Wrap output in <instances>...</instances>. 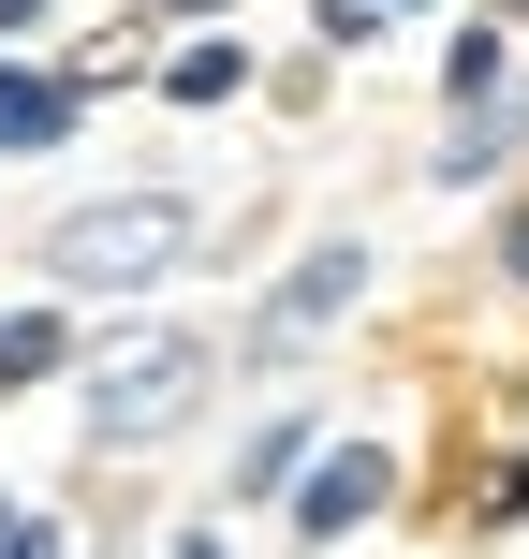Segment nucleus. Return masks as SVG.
Here are the masks:
<instances>
[{"instance_id": "17", "label": "nucleus", "mask_w": 529, "mask_h": 559, "mask_svg": "<svg viewBox=\"0 0 529 559\" xmlns=\"http://www.w3.org/2000/svg\"><path fill=\"white\" fill-rule=\"evenodd\" d=\"M177 559H236V545H221V531H206V515H192V531H177Z\"/></svg>"}, {"instance_id": "4", "label": "nucleus", "mask_w": 529, "mask_h": 559, "mask_svg": "<svg viewBox=\"0 0 529 559\" xmlns=\"http://www.w3.org/2000/svg\"><path fill=\"white\" fill-rule=\"evenodd\" d=\"M383 501H397V442H309V456H294V486H279L294 545H338V531H368Z\"/></svg>"}, {"instance_id": "2", "label": "nucleus", "mask_w": 529, "mask_h": 559, "mask_svg": "<svg viewBox=\"0 0 529 559\" xmlns=\"http://www.w3.org/2000/svg\"><path fill=\"white\" fill-rule=\"evenodd\" d=\"M221 383H236V368H221L206 324H147V338H118V354H88L74 427H88V456H147V442H177Z\"/></svg>"}, {"instance_id": "15", "label": "nucleus", "mask_w": 529, "mask_h": 559, "mask_svg": "<svg viewBox=\"0 0 529 559\" xmlns=\"http://www.w3.org/2000/svg\"><path fill=\"white\" fill-rule=\"evenodd\" d=\"M59 15V0H0V45H29V29H45Z\"/></svg>"}, {"instance_id": "14", "label": "nucleus", "mask_w": 529, "mask_h": 559, "mask_svg": "<svg viewBox=\"0 0 529 559\" xmlns=\"http://www.w3.org/2000/svg\"><path fill=\"white\" fill-rule=\"evenodd\" d=\"M501 280L529 295V206H501Z\"/></svg>"}, {"instance_id": "5", "label": "nucleus", "mask_w": 529, "mask_h": 559, "mask_svg": "<svg viewBox=\"0 0 529 559\" xmlns=\"http://www.w3.org/2000/svg\"><path fill=\"white\" fill-rule=\"evenodd\" d=\"M104 104V88L74 74V59H0V163H45V147H74V118Z\"/></svg>"}, {"instance_id": "10", "label": "nucleus", "mask_w": 529, "mask_h": 559, "mask_svg": "<svg viewBox=\"0 0 529 559\" xmlns=\"http://www.w3.org/2000/svg\"><path fill=\"white\" fill-rule=\"evenodd\" d=\"M471 88H515V29H501V15H471V29L442 45V104H471Z\"/></svg>"}, {"instance_id": "13", "label": "nucleus", "mask_w": 529, "mask_h": 559, "mask_svg": "<svg viewBox=\"0 0 529 559\" xmlns=\"http://www.w3.org/2000/svg\"><path fill=\"white\" fill-rule=\"evenodd\" d=\"M0 559H59V515H29V501H0Z\"/></svg>"}, {"instance_id": "12", "label": "nucleus", "mask_w": 529, "mask_h": 559, "mask_svg": "<svg viewBox=\"0 0 529 559\" xmlns=\"http://www.w3.org/2000/svg\"><path fill=\"white\" fill-rule=\"evenodd\" d=\"M485 531H529V456H501V472H485Z\"/></svg>"}, {"instance_id": "7", "label": "nucleus", "mask_w": 529, "mask_h": 559, "mask_svg": "<svg viewBox=\"0 0 529 559\" xmlns=\"http://www.w3.org/2000/svg\"><path fill=\"white\" fill-rule=\"evenodd\" d=\"M59 368H74V295H29V309H0V397L59 383Z\"/></svg>"}, {"instance_id": "9", "label": "nucleus", "mask_w": 529, "mask_h": 559, "mask_svg": "<svg viewBox=\"0 0 529 559\" xmlns=\"http://www.w3.org/2000/svg\"><path fill=\"white\" fill-rule=\"evenodd\" d=\"M309 442H324V427H309V413H265L251 442H236V486H221V501H279V486H294V456H309Z\"/></svg>"}, {"instance_id": "1", "label": "nucleus", "mask_w": 529, "mask_h": 559, "mask_svg": "<svg viewBox=\"0 0 529 559\" xmlns=\"http://www.w3.org/2000/svg\"><path fill=\"white\" fill-rule=\"evenodd\" d=\"M206 251H221L206 192H104V206H59L29 265H45V295H163Z\"/></svg>"}, {"instance_id": "16", "label": "nucleus", "mask_w": 529, "mask_h": 559, "mask_svg": "<svg viewBox=\"0 0 529 559\" xmlns=\"http://www.w3.org/2000/svg\"><path fill=\"white\" fill-rule=\"evenodd\" d=\"M147 15H177V29H221V15H236V0H147Z\"/></svg>"}, {"instance_id": "11", "label": "nucleus", "mask_w": 529, "mask_h": 559, "mask_svg": "<svg viewBox=\"0 0 529 559\" xmlns=\"http://www.w3.org/2000/svg\"><path fill=\"white\" fill-rule=\"evenodd\" d=\"M309 45H324V59H368V45H383V0H309Z\"/></svg>"}, {"instance_id": "18", "label": "nucleus", "mask_w": 529, "mask_h": 559, "mask_svg": "<svg viewBox=\"0 0 529 559\" xmlns=\"http://www.w3.org/2000/svg\"><path fill=\"white\" fill-rule=\"evenodd\" d=\"M501 29H529V0H501Z\"/></svg>"}, {"instance_id": "8", "label": "nucleus", "mask_w": 529, "mask_h": 559, "mask_svg": "<svg viewBox=\"0 0 529 559\" xmlns=\"http://www.w3.org/2000/svg\"><path fill=\"white\" fill-rule=\"evenodd\" d=\"M236 88H251V45H236V29H192V45L163 59V104H177V118H221Z\"/></svg>"}, {"instance_id": "6", "label": "nucleus", "mask_w": 529, "mask_h": 559, "mask_svg": "<svg viewBox=\"0 0 529 559\" xmlns=\"http://www.w3.org/2000/svg\"><path fill=\"white\" fill-rule=\"evenodd\" d=\"M515 147H529V104H515V88H471V104H442V147H426V177H442V192H485Z\"/></svg>"}, {"instance_id": "3", "label": "nucleus", "mask_w": 529, "mask_h": 559, "mask_svg": "<svg viewBox=\"0 0 529 559\" xmlns=\"http://www.w3.org/2000/svg\"><path fill=\"white\" fill-rule=\"evenodd\" d=\"M368 280H383V251H368L353 222H338V236H309V251L251 295V324H236V354H221V368H251V383H294V354H324V338L368 309Z\"/></svg>"}, {"instance_id": "19", "label": "nucleus", "mask_w": 529, "mask_h": 559, "mask_svg": "<svg viewBox=\"0 0 529 559\" xmlns=\"http://www.w3.org/2000/svg\"><path fill=\"white\" fill-rule=\"evenodd\" d=\"M383 15H412V0H383Z\"/></svg>"}]
</instances>
